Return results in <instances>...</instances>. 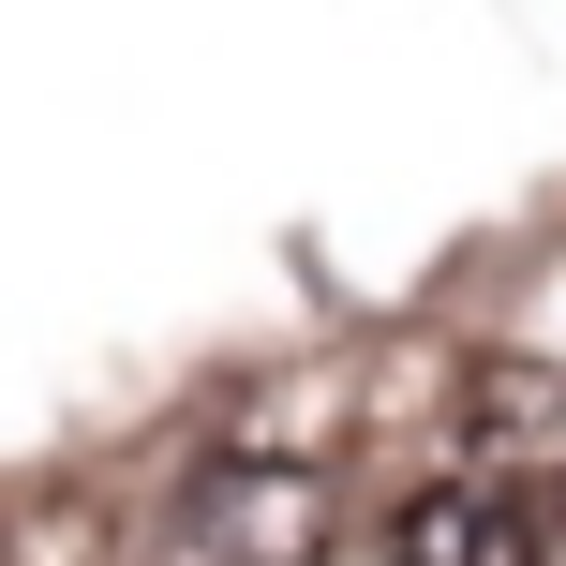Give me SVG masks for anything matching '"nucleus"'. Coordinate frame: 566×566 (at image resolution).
I'll return each instance as SVG.
<instances>
[{
	"label": "nucleus",
	"instance_id": "obj_2",
	"mask_svg": "<svg viewBox=\"0 0 566 566\" xmlns=\"http://www.w3.org/2000/svg\"><path fill=\"white\" fill-rule=\"evenodd\" d=\"M388 566H552V507L537 478H448L388 522Z\"/></svg>",
	"mask_w": 566,
	"mask_h": 566
},
{
	"label": "nucleus",
	"instance_id": "obj_1",
	"mask_svg": "<svg viewBox=\"0 0 566 566\" xmlns=\"http://www.w3.org/2000/svg\"><path fill=\"white\" fill-rule=\"evenodd\" d=\"M165 566H328V478L313 462H209L165 507Z\"/></svg>",
	"mask_w": 566,
	"mask_h": 566
},
{
	"label": "nucleus",
	"instance_id": "obj_3",
	"mask_svg": "<svg viewBox=\"0 0 566 566\" xmlns=\"http://www.w3.org/2000/svg\"><path fill=\"white\" fill-rule=\"evenodd\" d=\"M492 448H566V373H478Z\"/></svg>",
	"mask_w": 566,
	"mask_h": 566
}]
</instances>
